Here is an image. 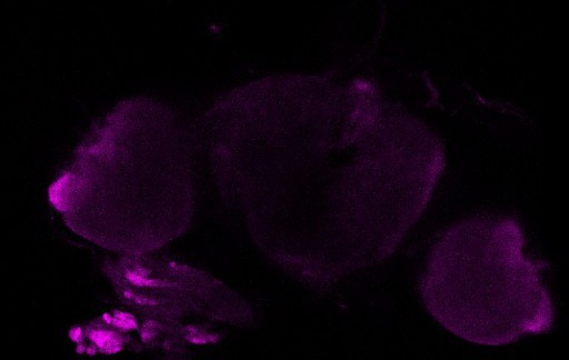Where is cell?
<instances>
[{"instance_id":"1","label":"cell","mask_w":569,"mask_h":360,"mask_svg":"<svg viewBox=\"0 0 569 360\" xmlns=\"http://www.w3.org/2000/svg\"><path fill=\"white\" fill-rule=\"evenodd\" d=\"M199 137L254 241L326 282L391 254L446 167L436 133L365 78L256 79L216 99Z\"/></svg>"},{"instance_id":"2","label":"cell","mask_w":569,"mask_h":360,"mask_svg":"<svg viewBox=\"0 0 569 360\" xmlns=\"http://www.w3.org/2000/svg\"><path fill=\"white\" fill-rule=\"evenodd\" d=\"M194 144L168 104L124 99L91 126L49 186V202L83 239L121 256H146L191 222Z\"/></svg>"},{"instance_id":"3","label":"cell","mask_w":569,"mask_h":360,"mask_svg":"<svg viewBox=\"0 0 569 360\" xmlns=\"http://www.w3.org/2000/svg\"><path fill=\"white\" fill-rule=\"evenodd\" d=\"M523 246L511 216L477 214L449 227L420 278L429 314L458 338L483 346L549 331L555 308L541 279L546 263L528 258Z\"/></svg>"}]
</instances>
